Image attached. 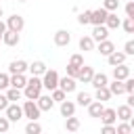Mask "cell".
Segmentation results:
<instances>
[{"instance_id": "1", "label": "cell", "mask_w": 134, "mask_h": 134, "mask_svg": "<svg viewBox=\"0 0 134 134\" xmlns=\"http://www.w3.org/2000/svg\"><path fill=\"white\" fill-rule=\"evenodd\" d=\"M42 88H44L42 77H40V75H31V77L27 80V86L23 88V96L29 98V100H38L40 94H42Z\"/></svg>"}, {"instance_id": "2", "label": "cell", "mask_w": 134, "mask_h": 134, "mask_svg": "<svg viewBox=\"0 0 134 134\" xmlns=\"http://www.w3.org/2000/svg\"><path fill=\"white\" fill-rule=\"evenodd\" d=\"M59 73L54 71V69H46V73L42 75V84H44V88L46 90H54V88H59Z\"/></svg>"}, {"instance_id": "3", "label": "cell", "mask_w": 134, "mask_h": 134, "mask_svg": "<svg viewBox=\"0 0 134 134\" xmlns=\"http://www.w3.org/2000/svg\"><path fill=\"white\" fill-rule=\"evenodd\" d=\"M23 113H25V117H29V119H38L40 117V113H42V109L38 107V100H25L23 103Z\"/></svg>"}, {"instance_id": "4", "label": "cell", "mask_w": 134, "mask_h": 134, "mask_svg": "<svg viewBox=\"0 0 134 134\" xmlns=\"http://www.w3.org/2000/svg\"><path fill=\"white\" fill-rule=\"evenodd\" d=\"M6 117L10 119V121H19L21 117H25V113H23V107L19 105V103H10L8 107H6Z\"/></svg>"}, {"instance_id": "5", "label": "cell", "mask_w": 134, "mask_h": 134, "mask_svg": "<svg viewBox=\"0 0 134 134\" xmlns=\"http://www.w3.org/2000/svg\"><path fill=\"white\" fill-rule=\"evenodd\" d=\"M6 27L8 29H13V31H23V27H25V19L21 17V15H10L8 19H6Z\"/></svg>"}, {"instance_id": "6", "label": "cell", "mask_w": 134, "mask_h": 134, "mask_svg": "<svg viewBox=\"0 0 134 134\" xmlns=\"http://www.w3.org/2000/svg\"><path fill=\"white\" fill-rule=\"evenodd\" d=\"M107 15H109V10H107L105 6H100V8L92 10L90 23H92V25H105V21H107Z\"/></svg>"}, {"instance_id": "7", "label": "cell", "mask_w": 134, "mask_h": 134, "mask_svg": "<svg viewBox=\"0 0 134 134\" xmlns=\"http://www.w3.org/2000/svg\"><path fill=\"white\" fill-rule=\"evenodd\" d=\"M59 88H63L67 94H69V92H75V88H77V77H71V75L61 77V80H59Z\"/></svg>"}, {"instance_id": "8", "label": "cell", "mask_w": 134, "mask_h": 134, "mask_svg": "<svg viewBox=\"0 0 134 134\" xmlns=\"http://www.w3.org/2000/svg\"><path fill=\"white\" fill-rule=\"evenodd\" d=\"M52 40H54V44H57V46H67V44L71 42V34H69L67 29H57Z\"/></svg>"}, {"instance_id": "9", "label": "cell", "mask_w": 134, "mask_h": 134, "mask_svg": "<svg viewBox=\"0 0 134 134\" xmlns=\"http://www.w3.org/2000/svg\"><path fill=\"white\" fill-rule=\"evenodd\" d=\"M29 69V65L23 61V59H17V61H10V65H8V73L13 75V73H25Z\"/></svg>"}, {"instance_id": "10", "label": "cell", "mask_w": 134, "mask_h": 134, "mask_svg": "<svg viewBox=\"0 0 134 134\" xmlns=\"http://www.w3.org/2000/svg\"><path fill=\"white\" fill-rule=\"evenodd\" d=\"M75 107H77V103H73V100H63L61 103V107H59V111H61V115L63 117H71V115H75Z\"/></svg>"}, {"instance_id": "11", "label": "cell", "mask_w": 134, "mask_h": 134, "mask_svg": "<svg viewBox=\"0 0 134 134\" xmlns=\"http://www.w3.org/2000/svg\"><path fill=\"white\" fill-rule=\"evenodd\" d=\"M92 38H94V42H103V40H107V38H109V27H107V25H94V29H92Z\"/></svg>"}, {"instance_id": "12", "label": "cell", "mask_w": 134, "mask_h": 134, "mask_svg": "<svg viewBox=\"0 0 134 134\" xmlns=\"http://www.w3.org/2000/svg\"><path fill=\"white\" fill-rule=\"evenodd\" d=\"M19 40H21L19 31H13V29H6V31H4V36H2V42H4L6 46H17V44H19Z\"/></svg>"}, {"instance_id": "13", "label": "cell", "mask_w": 134, "mask_h": 134, "mask_svg": "<svg viewBox=\"0 0 134 134\" xmlns=\"http://www.w3.org/2000/svg\"><path fill=\"white\" fill-rule=\"evenodd\" d=\"M126 57H128V54H126L124 50H121V52H119V50H113V52L107 57V63H109L111 67H115V65H121V63H126Z\"/></svg>"}, {"instance_id": "14", "label": "cell", "mask_w": 134, "mask_h": 134, "mask_svg": "<svg viewBox=\"0 0 134 134\" xmlns=\"http://www.w3.org/2000/svg\"><path fill=\"white\" fill-rule=\"evenodd\" d=\"M94 73H96V71H94L90 65H82L77 80H80V82H84V84H90V82H92V77H94Z\"/></svg>"}, {"instance_id": "15", "label": "cell", "mask_w": 134, "mask_h": 134, "mask_svg": "<svg viewBox=\"0 0 134 134\" xmlns=\"http://www.w3.org/2000/svg\"><path fill=\"white\" fill-rule=\"evenodd\" d=\"M103 111H105V105H103V100H92L90 105H88V115L90 117H100L103 115Z\"/></svg>"}, {"instance_id": "16", "label": "cell", "mask_w": 134, "mask_h": 134, "mask_svg": "<svg viewBox=\"0 0 134 134\" xmlns=\"http://www.w3.org/2000/svg\"><path fill=\"white\" fill-rule=\"evenodd\" d=\"M113 77H115V80H128V77H130V67H128L126 63L115 65V67H113Z\"/></svg>"}, {"instance_id": "17", "label": "cell", "mask_w": 134, "mask_h": 134, "mask_svg": "<svg viewBox=\"0 0 134 134\" xmlns=\"http://www.w3.org/2000/svg\"><path fill=\"white\" fill-rule=\"evenodd\" d=\"M134 115V111H132V107L126 103V105H121V107H117V119L119 121H130V117Z\"/></svg>"}, {"instance_id": "18", "label": "cell", "mask_w": 134, "mask_h": 134, "mask_svg": "<svg viewBox=\"0 0 134 134\" xmlns=\"http://www.w3.org/2000/svg\"><path fill=\"white\" fill-rule=\"evenodd\" d=\"M96 50H98V52H100L103 57H109V54H111V52L115 50V44H113V42H111V40L107 38V40L98 42V48H96Z\"/></svg>"}, {"instance_id": "19", "label": "cell", "mask_w": 134, "mask_h": 134, "mask_svg": "<svg viewBox=\"0 0 134 134\" xmlns=\"http://www.w3.org/2000/svg\"><path fill=\"white\" fill-rule=\"evenodd\" d=\"M46 69H48V67H46L44 61H34V63L29 65V73H31V75H40V77H42V75L46 73Z\"/></svg>"}, {"instance_id": "20", "label": "cell", "mask_w": 134, "mask_h": 134, "mask_svg": "<svg viewBox=\"0 0 134 134\" xmlns=\"http://www.w3.org/2000/svg\"><path fill=\"white\" fill-rule=\"evenodd\" d=\"M52 105H54V98H52L50 94H40V98H38V107H40L42 111H50Z\"/></svg>"}, {"instance_id": "21", "label": "cell", "mask_w": 134, "mask_h": 134, "mask_svg": "<svg viewBox=\"0 0 134 134\" xmlns=\"http://www.w3.org/2000/svg\"><path fill=\"white\" fill-rule=\"evenodd\" d=\"M117 119V109H111V107H105L103 115H100V121L103 124H115Z\"/></svg>"}, {"instance_id": "22", "label": "cell", "mask_w": 134, "mask_h": 134, "mask_svg": "<svg viewBox=\"0 0 134 134\" xmlns=\"http://www.w3.org/2000/svg\"><path fill=\"white\" fill-rule=\"evenodd\" d=\"M10 86L23 90V88L27 86V77H25V73H13V75H10Z\"/></svg>"}, {"instance_id": "23", "label": "cell", "mask_w": 134, "mask_h": 134, "mask_svg": "<svg viewBox=\"0 0 134 134\" xmlns=\"http://www.w3.org/2000/svg\"><path fill=\"white\" fill-rule=\"evenodd\" d=\"M109 90H111L115 96H119V94H124V92H126V82H124V80H115V77H113V82L109 84Z\"/></svg>"}, {"instance_id": "24", "label": "cell", "mask_w": 134, "mask_h": 134, "mask_svg": "<svg viewBox=\"0 0 134 134\" xmlns=\"http://www.w3.org/2000/svg\"><path fill=\"white\" fill-rule=\"evenodd\" d=\"M94 90H96V92H94V98H96V100H103V103H105V100H109V98L113 96V92L109 90V86H100V88H94Z\"/></svg>"}, {"instance_id": "25", "label": "cell", "mask_w": 134, "mask_h": 134, "mask_svg": "<svg viewBox=\"0 0 134 134\" xmlns=\"http://www.w3.org/2000/svg\"><path fill=\"white\" fill-rule=\"evenodd\" d=\"M105 25L109 27V31H111V29H117V27H121V19L115 15V10L107 15V21H105Z\"/></svg>"}, {"instance_id": "26", "label": "cell", "mask_w": 134, "mask_h": 134, "mask_svg": "<svg viewBox=\"0 0 134 134\" xmlns=\"http://www.w3.org/2000/svg\"><path fill=\"white\" fill-rule=\"evenodd\" d=\"M80 50H84V52L94 50V38L92 36H82L80 38Z\"/></svg>"}, {"instance_id": "27", "label": "cell", "mask_w": 134, "mask_h": 134, "mask_svg": "<svg viewBox=\"0 0 134 134\" xmlns=\"http://www.w3.org/2000/svg\"><path fill=\"white\" fill-rule=\"evenodd\" d=\"M6 96H8L10 103H17V100H21L23 90H21V88H15V86H8V88H6Z\"/></svg>"}, {"instance_id": "28", "label": "cell", "mask_w": 134, "mask_h": 134, "mask_svg": "<svg viewBox=\"0 0 134 134\" xmlns=\"http://www.w3.org/2000/svg\"><path fill=\"white\" fill-rule=\"evenodd\" d=\"M94 88H100V86H109V77L100 71V73H94V77H92V82H90Z\"/></svg>"}, {"instance_id": "29", "label": "cell", "mask_w": 134, "mask_h": 134, "mask_svg": "<svg viewBox=\"0 0 134 134\" xmlns=\"http://www.w3.org/2000/svg\"><path fill=\"white\" fill-rule=\"evenodd\" d=\"M65 130L67 132H77L80 130V119L73 117V115L71 117H65Z\"/></svg>"}, {"instance_id": "30", "label": "cell", "mask_w": 134, "mask_h": 134, "mask_svg": "<svg viewBox=\"0 0 134 134\" xmlns=\"http://www.w3.org/2000/svg\"><path fill=\"white\" fill-rule=\"evenodd\" d=\"M92 100H94V98H92V94H88V92H80L77 98H75V103H77L80 107H88Z\"/></svg>"}, {"instance_id": "31", "label": "cell", "mask_w": 134, "mask_h": 134, "mask_svg": "<svg viewBox=\"0 0 134 134\" xmlns=\"http://www.w3.org/2000/svg\"><path fill=\"white\" fill-rule=\"evenodd\" d=\"M25 132L27 134H40L42 132V126L38 124V119H29V124L25 126Z\"/></svg>"}, {"instance_id": "32", "label": "cell", "mask_w": 134, "mask_h": 134, "mask_svg": "<svg viewBox=\"0 0 134 134\" xmlns=\"http://www.w3.org/2000/svg\"><path fill=\"white\" fill-rule=\"evenodd\" d=\"M50 96L54 98V103H63L67 98V92L63 88H54V90H50Z\"/></svg>"}, {"instance_id": "33", "label": "cell", "mask_w": 134, "mask_h": 134, "mask_svg": "<svg viewBox=\"0 0 134 134\" xmlns=\"http://www.w3.org/2000/svg\"><path fill=\"white\" fill-rule=\"evenodd\" d=\"M121 27L126 34H134V19L132 17H126V21H121Z\"/></svg>"}, {"instance_id": "34", "label": "cell", "mask_w": 134, "mask_h": 134, "mask_svg": "<svg viewBox=\"0 0 134 134\" xmlns=\"http://www.w3.org/2000/svg\"><path fill=\"white\" fill-rule=\"evenodd\" d=\"M90 17H92V10H84V13H80L77 23H80V25H88V23H90Z\"/></svg>"}, {"instance_id": "35", "label": "cell", "mask_w": 134, "mask_h": 134, "mask_svg": "<svg viewBox=\"0 0 134 134\" xmlns=\"http://www.w3.org/2000/svg\"><path fill=\"white\" fill-rule=\"evenodd\" d=\"M103 6H105L109 13H113V10H117V8H119V0H105V2H103Z\"/></svg>"}, {"instance_id": "36", "label": "cell", "mask_w": 134, "mask_h": 134, "mask_svg": "<svg viewBox=\"0 0 134 134\" xmlns=\"http://www.w3.org/2000/svg\"><path fill=\"white\" fill-rule=\"evenodd\" d=\"M80 69H82L80 65H73V63H69V65H67V75H71V77H77V75H80Z\"/></svg>"}, {"instance_id": "37", "label": "cell", "mask_w": 134, "mask_h": 134, "mask_svg": "<svg viewBox=\"0 0 134 134\" xmlns=\"http://www.w3.org/2000/svg\"><path fill=\"white\" fill-rule=\"evenodd\" d=\"M128 132H134L132 126H130V121H121V124L117 126V134H128Z\"/></svg>"}, {"instance_id": "38", "label": "cell", "mask_w": 134, "mask_h": 134, "mask_svg": "<svg viewBox=\"0 0 134 134\" xmlns=\"http://www.w3.org/2000/svg\"><path fill=\"white\" fill-rule=\"evenodd\" d=\"M10 86V75L8 73H0V90H6Z\"/></svg>"}, {"instance_id": "39", "label": "cell", "mask_w": 134, "mask_h": 134, "mask_svg": "<svg viewBox=\"0 0 134 134\" xmlns=\"http://www.w3.org/2000/svg\"><path fill=\"white\" fill-rule=\"evenodd\" d=\"M124 52H126L128 57H134V40H128V42L124 44Z\"/></svg>"}, {"instance_id": "40", "label": "cell", "mask_w": 134, "mask_h": 134, "mask_svg": "<svg viewBox=\"0 0 134 134\" xmlns=\"http://www.w3.org/2000/svg\"><path fill=\"white\" fill-rule=\"evenodd\" d=\"M69 63H73V65H84V57L80 54V52H75V54H71V59H69Z\"/></svg>"}, {"instance_id": "41", "label": "cell", "mask_w": 134, "mask_h": 134, "mask_svg": "<svg viewBox=\"0 0 134 134\" xmlns=\"http://www.w3.org/2000/svg\"><path fill=\"white\" fill-rule=\"evenodd\" d=\"M103 134H117V126H113V124H103Z\"/></svg>"}, {"instance_id": "42", "label": "cell", "mask_w": 134, "mask_h": 134, "mask_svg": "<svg viewBox=\"0 0 134 134\" xmlns=\"http://www.w3.org/2000/svg\"><path fill=\"white\" fill-rule=\"evenodd\" d=\"M8 128H10V119L6 115L0 117V132H8Z\"/></svg>"}, {"instance_id": "43", "label": "cell", "mask_w": 134, "mask_h": 134, "mask_svg": "<svg viewBox=\"0 0 134 134\" xmlns=\"http://www.w3.org/2000/svg\"><path fill=\"white\" fill-rule=\"evenodd\" d=\"M10 105V100H8V96L6 94H0V111H6V107Z\"/></svg>"}, {"instance_id": "44", "label": "cell", "mask_w": 134, "mask_h": 134, "mask_svg": "<svg viewBox=\"0 0 134 134\" xmlns=\"http://www.w3.org/2000/svg\"><path fill=\"white\" fill-rule=\"evenodd\" d=\"M126 15L134 19V0H130V2H126Z\"/></svg>"}, {"instance_id": "45", "label": "cell", "mask_w": 134, "mask_h": 134, "mask_svg": "<svg viewBox=\"0 0 134 134\" xmlns=\"http://www.w3.org/2000/svg\"><path fill=\"white\" fill-rule=\"evenodd\" d=\"M124 82H126V92L132 94V92H134V77H128V80H124Z\"/></svg>"}, {"instance_id": "46", "label": "cell", "mask_w": 134, "mask_h": 134, "mask_svg": "<svg viewBox=\"0 0 134 134\" xmlns=\"http://www.w3.org/2000/svg\"><path fill=\"white\" fill-rule=\"evenodd\" d=\"M128 105H130V107H132V109H134V92H132V94H130V96H128Z\"/></svg>"}, {"instance_id": "47", "label": "cell", "mask_w": 134, "mask_h": 134, "mask_svg": "<svg viewBox=\"0 0 134 134\" xmlns=\"http://www.w3.org/2000/svg\"><path fill=\"white\" fill-rule=\"evenodd\" d=\"M6 29H8V27H6V23H4V21H2V19H0V34H4V31H6Z\"/></svg>"}, {"instance_id": "48", "label": "cell", "mask_w": 134, "mask_h": 134, "mask_svg": "<svg viewBox=\"0 0 134 134\" xmlns=\"http://www.w3.org/2000/svg\"><path fill=\"white\" fill-rule=\"evenodd\" d=\"M130 126H132V130H134V115L130 117Z\"/></svg>"}, {"instance_id": "49", "label": "cell", "mask_w": 134, "mask_h": 134, "mask_svg": "<svg viewBox=\"0 0 134 134\" xmlns=\"http://www.w3.org/2000/svg\"><path fill=\"white\" fill-rule=\"evenodd\" d=\"M0 17H2V6H0Z\"/></svg>"}, {"instance_id": "50", "label": "cell", "mask_w": 134, "mask_h": 134, "mask_svg": "<svg viewBox=\"0 0 134 134\" xmlns=\"http://www.w3.org/2000/svg\"><path fill=\"white\" fill-rule=\"evenodd\" d=\"M17 2H27V0H17Z\"/></svg>"}, {"instance_id": "51", "label": "cell", "mask_w": 134, "mask_h": 134, "mask_svg": "<svg viewBox=\"0 0 134 134\" xmlns=\"http://www.w3.org/2000/svg\"><path fill=\"white\" fill-rule=\"evenodd\" d=\"M2 36H4V34H0V40H2Z\"/></svg>"}, {"instance_id": "52", "label": "cell", "mask_w": 134, "mask_h": 134, "mask_svg": "<svg viewBox=\"0 0 134 134\" xmlns=\"http://www.w3.org/2000/svg\"><path fill=\"white\" fill-rule=\"evenodd\" d=\"M126 2H130V0H126Z\"/></svg>"}]
</instances>
